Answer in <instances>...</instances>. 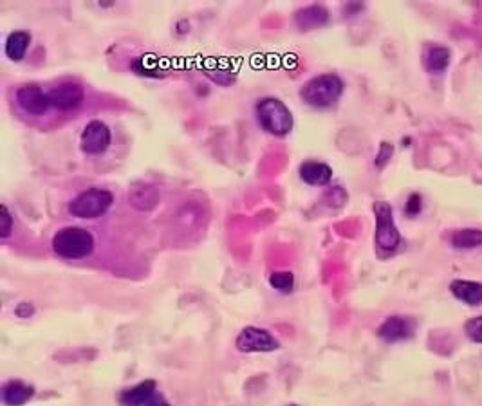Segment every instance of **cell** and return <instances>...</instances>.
Wrapping results in <instances>:
<instances>
[{
    "mask_svg": "<svg viewBox=\"0 0 482 406\" xmlns=\"http://www.w3.org/2000/svg\"><path fill=\"white\" fill-rule=\"evenodd\" d=\"M345 83L339 78L338 74H320L306 83L300 89V98L315 109H327L332 107L342 94H344Z\"/></svg>",
    "mask_w": 482,
    "mask_h": 406,
    "instance_id": "6da1fadb",
    "label": "cell"
},
{
    "mask_svg": "<svg viewBox=\"0 0 482 406\" xmlns=\"http://www.w3.org/2000/svg\"><path fill=\"white\" fill-rule=\"evenodd\" d=\"M53 251L58 257L67 260L87 259L95 251V237L83 228L66 226L54 233Z\"/></svg>",
    "mask_w": 482,
    "mask_h": 406,
    "instance_id": "7a4b0ae2",
    "label": "cell"
},
{
    "mask_svg": "<svg viewBox=\"0 0 482 406\" xmlns=\"http://www.w3.org/2000/svg\"><path fill=\"white\" fill-rule=\"evenodd\" d=\"M257 119L267 134L284 137L293 130V114L286 103L278 98H264L257 103Z\"/></svg>",
    "mask_w": 482,
    "mask_h": 406,
    "instance_id": "3957f363",
    "label": "cell"
},
{
    "mask_svg": "<svg viewBox=\"0 0 482 406\" xmlns=\"http://www.w3.org/2000/svg\"><path fill=\"white\" fill-rule=\"evenodd\" d=\"M114 202V195L109 190L89 188L83 190L69 204V214L76 219H98Z\"/></svg>",
    "mask_w": 482,
    "mask_h": 406,
    "instance_id": "277c9868",
    "label": "cell"
},
{
    "mask_svg": "<svg viewBox=\"0 0 482 406\" xmlns=\"http://www.w3.org/2000/svg\"><path fill=\"white\" fill-rule=\"evenodd\" d=\"M376 214V246L381 251H396L401 244V235L394 222L392 206L381 201L374 204Z\"/></svg>",
    "mask_w": 482,
    "mask_h": 406,
    "instance_id": "5b68a950",
    "label": "cell"
},
{
    "mask_svg": "<svg viewBox=\"0 0 482 406\" xmlns=\"http://www.w3.org/2000/svg\"><path fill=\"white\" fill-rule=\"evenodd\" d=\"M237 349L241 352L251 354V352H273V350L280 349V343L275 340L273 334L266 328L260 327H246L242 328V333L237 336Z\"/></svg>",
    "mask_w": 482,
    "mask_h": 406,
    "instance_id": "8992f818",
    "label": "cell"
},
{
    "mask_svg": "<svg viewBox=\"0 0 482 406\" xmlns=\"http://www.w3.org/2000/svg\"><path fill=\"white\" fill-rule=\"evenodd\" d=\"M112 134L111 128L107 127L100 119H92L83 127L82 137H80V147L87 156H100L111 147Z\"/></svg>",
    "mask_w": 482,
    "mask_h": 406,
    "instance_id": "52a82bcc",
    "label": "cell"
},
{
    "mask_svg": "<svg viewBox=\"0 0 482 406\" xmlns=\"http://www.w3.org/2000/svg\"><path fill=\"white\" fill-rule=\"evenodd\" d=\"M119 405L121 406H170L164 401L163 395L157 390V383L148 379V381L139 383L132 388L125 390L119 395Z\"/></svg>",
    "mask_w": 482,
    "mask_h": 406,
    "instance_id": "ba28073f",
    "label": "cell"
},
{
    "mask_svg": "<svg viewBox=\"0 0 482 406\" xmlns=\"http://www.w3.org/2000/svg\"><path fill=\"white\" fill-rule=\"evenodd\" d=\"M51 102V107L56 111H73L78 109L85 99V89L82 83L78 82H61L47 92Z\"/></svg>",
    "mask_w": 482,
    "mask_h": 406,
    "instance_id": "9c48e42d",
    "label": "cell"
},
{
    "mask_svg": "<svg viewBox=\"0 0 482 406\" xmlns=\"http://www.w3.org/2000/svg\"><path fill=\"white\" fill-rule=\"evenodd\" d=\"M17 102L28 114L33 116H44L51 107L49 96L38 83H25L18 87Z\"/></svg>",
    "mask_w": 482,
    "mask_h": 406,
    "instance_id": "30bf717a",
    "label": "cell"
},
{
    "mask_svg": "<svg viewBox=\"0 0 482 406\" xmlns=\"http://www.w3.org/2000/svg\"><path fill=\"white\" fill-rule=\"evenodd\" d=\"M416 320L405 318V316H390L378 328V336L387 343H397V341L409 340L416 333Z\"/></svg>",
    "mask_w": 482,
    "mask_h": 406,
    "instance_id": "8fae6325",
    "label": "cell"
},
{
    "mask_svg": "<svg viewBox=\"0 0 482 406\" xmlns=\"http://www.w3.org/2000/svg\"><path fill=\"white\" fill-rule=\"evenodd\" d=\"M299 173L300 179L309 186H325L332 180V168L322 161H303Z\"/></svg>",
    "mask_w": 482,
    "mask_h": 406,
    "instance_id": "7c38bea8",
    "label": "cell"
},
{
    "mask_svg": "<svg viewBox=\"0 0 482 406\" xmlns=\"http://www.w3.org/2000/svg\"><path fill=\"white\" fill-rule=\"evenodd\" d=\"M329 11L323 6H307V8L299 9L294 13V24L302 31H309V29L322 27L323 24H327Z\"/></svg>",
    "mask_w": 482,
    "mask_h": 406,
    "instance_id": "4fadbf2b",
    "label": "cell"
},
{
    "mask_svg": "<svg viewBox=\"0 0 482 406\" xmlns=\"http://www.w3.org/2000/svg\"><path fill=\"white\" fill-rule=\"evenodd\" d=\"M35 395L33 386L25 385L22 381H9L2 386V402L6 406H22Z\"/></svg>",
    "mask_w": 482,
    "mask_h": 406,
    "instance_id": "5bb4252c",
    "label": "cell"
},
{
    "mask_svg": "<svg viewBox=\"0 0 482 406\" xmlns=\"http://www.w3.org/2000/svg\"><path fill=\"white\" fill-rule=\"evenodd\" d=\"M450 291L457 300L468 305L482 304V283L471 280H454L450 283Z\"/></svg>",
    "mask_w": 482,
    "mask_h": 406,
    "instance_id": "9a60e30c",
    "label": "cell"
},
{
    "mask_svg": "<svg viewBox=\"0 0 482 406\" xmlns=\"http://www.w3.org/2000/svg\"><path fill=\"white\" fill-rule=\"evenodd\" d=\"M29 45H31V33L29 31H13L6 38V56L13 62H20V60H24Z\"/></svg>",
    "mask_w": 482,
    "mask_h": 406,
    "instance_id": "2e32d148",
    "label": "cell"
},
{
    "mask_svg": "<svg viewBox=\"0 0 482 406\" xmlns=\"http://www.w3.org/2000/svg\"><path fill=\"white\" fill-rule=\"evenodd\" d=\"M128 201L138 209H152L159 202V190L152 185H141L139 188L131 190Z\"/></svg>",
    "mask_w": 482,
    "mask_h": 406,
    "instance_id": "e0dca14e",
    "label": "cell"
},
{
    "mask_svg": "<svg viewBox=\"0 0 482 406\" xmlns=\"http://www.w3.org/2000/svg\"><path fill=\"white\" fill-rule=\"evenodd\" d=\"M423 60H425L426 70H430V73H442L450 63V51L446 47H441V45H433V47L426 49Z\"/></svg>",
    "mask_w": 482,
    "mask_h": 406,
    "instance_id": "ac0fdd59",
    "label": "cell"
},
{
    "mask_svg": "<svg viewBox=\"0 0 482 406\" xmlns=\"http://www.w3.org/2000/svg\"><path fill=\"white\" fill-rule=\"evenodd\" d=\"M452 246L455 250H475V247L482 246V231L474 230V228L455 231L452 235Z\"/></svg>",
    "mask_w": 482,
    "mask_h": 406,
    "instance_id": "d6986e66",
    "label": "cell"
},
{
    "mask_svg": "<svg viewBox=\"0 0 482 406\" xmlns=\"http://www.w3.org/2000/svg\"><path fill=\"white\" fill-rule=\"evenodd\" d=\"M270 283L271 288L277 289L278 293L287 295V293L293 291L294 288V276L289 271H277V273H273V275L270 276Z\"/></svg>",
    "mask_w": 482,
    "mask_h": 406,
    "instance_id": "ffe728a7",
    "label": "cell"
},
{
    "mask_svg": "<svg viewBox=\"0 0 482 406\" xmlns=\"http://www.w3.org/2000/svg\"><path fill=\"white\" fill-rule=\"evenodd\" d=\"M464 331L471 341L482 343V316H477V318H471V320L466 321Z\"/></svg>",
    "mask_w": 482,
    "mask_h": 406,
    "instance_id": "44dd1931",
    "label": "cell"
},
{
    "mask_svg": "<svg viewBox=\"0 0 482 406\" xmlns=\"http://www.w3.org/2000/svg\"><path fill=\"white\" fill-rule=\"evenodd\" d=\"M13 233V217L9 214L8 206H0V237L8 238Z\"/></svg>",
    "mask_w": 482,
    "mask_h": 406,
    "instance_id": "7402d4cb",
    "label": "cell"
},
{
    "mask_svg": "<svg viewBox=\"0 0 482 406\" xmlns=\"http://www.w3.org/2000/svg\"><path fill=\"white\" fill-rule=\"evenodd\" d=\"M325 201H329L331 206L335 202L336 208H342L345 204V201H347V193H345V190L342 186H335V188L325 193Z\"/></svg>",
    "mask_w": 482,
    "mask_h": 406,
    "instance_id": "603a6c76",
    "label": "cell"
},
{
    "mask_svg": "<svg viewBox=\"0 0 482 406\" xmlns=\"http://www.w3.org/2000/svg\"><path fill=\"white\" fill-rule=\"evenodd\" d=\"M394 156V147L390 143H381L380 147V152H378L376 156V166L378 168H383L385 164L388 163V161L392 159Z\"/></svg>",
    "mask_w": 482,
    "mask_h": 406,
    "instance_id": "cb8c5ba5",
    "label": "cell"
},
{
    "mask_svg": "<svg viewBox=\"0 0 482 406\" xmlns=\"http://www.w3.org/2000/svg\"><path fill=\"white\" fill-rule=\"evenodd\" d=\"M405 211L409 215H417V214H419V211H421V197H419L417 193L410 195V199H409V201H406Z\"/></svg>",
    "mask_w": 482,
    "mask_h": 406,
    "instance_id": "d4e9b609",
    "label": "cell"
},
{
    "mask_svg": "<svg viewBox=\"0 0 482 406\" xmlns=\"http://www.w3.org/2000/svg\"><path fill=\"white\" fill-rule=\"evenodd\" d=\"M33 312H35V309L31 304H20L17 307V314L20 316V318H29V316L33 314Z\"/></svg>",
    "mask_w": 482,
    "mask_h": 406,
    "instance_id": "484cf974",
    "label": "cell"
},
{
    "mask_svg": "<svg viewBox=\"0 0 482 406\" xmlns=\"http://www.w3.org/2000/svg\"><path fill=\"white\" fill-rule=\"evenodd\" d=\"M291 406H294V405H291Z\"/></svg>",
    "mask_w": 482,
    "mask_h": 406,
    "instance_id": "4316f807",
    "label": "cell"
}]
</instances>
